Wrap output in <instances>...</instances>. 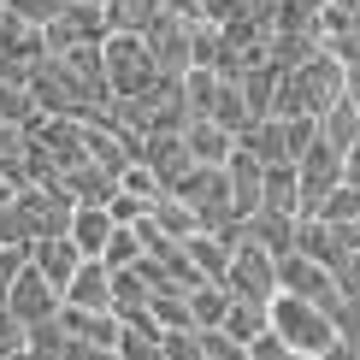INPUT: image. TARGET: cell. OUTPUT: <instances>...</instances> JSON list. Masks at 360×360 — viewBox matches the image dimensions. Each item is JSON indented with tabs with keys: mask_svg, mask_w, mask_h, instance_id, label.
<instances>
[{
	"mask_svg": "<svg viewBox=\"0 0 360 360\" xmlns=\"http://www.w3.org/2000/svg\"><path fill=\"white\" fill-rule=\"evenodd\" d=\"M101 53H107V77H112V95H118V101L148 95L160 77H172V71L154 59L148 36H130V30H112V36L101 41Z\"/></svg>",
	"mask_w": 360,
	"mask_h": 360,
	"instance_id": "1",
	"label": "cell"
},
{
	"mask_svg": "<svg viewBox=\"0 0 360 360\" xmlns=\"http://www.w3.org/2000/svg\"><path fill=\"white\" fill-rule=\"evenodd\" d=\"M272 331L290 342V349H307V354H325V349H337V342H342L331 307L302 302V295H283V290L272 295Z\"/></svg>",
	"mask_w": 360,
	"mask_h": 360,
	"instance_id": "2",
	"label": "cell"
},
{
	"mask_svg": "<svg viewBox=\"0 0 360 360\" xmlns=\"http://www.w3.org/2000/svg\"><path fill=\"white\" fill-rule=\"evenodd\" d=\"M172 195H177V201H184L189 213H195V224H201V231H224V224H236V219H243V213H236L231 172H224V166H195V172H189Z\"/></svg>",
	"mask_w": 360,
	"mask_h": 360,
	"instance_id": "3",
	"label": "cell"
},
{
	"mask_svg": "<svg viewBox=\"0 0 360 360\" xmlns=\"http://www.w3.org/2000/svg\"><path fill=\"white\" fill-rule=\"evenodd\" d=\"M112 36L107 24V0H65V12L48 24V53H65V48H101Z\"/></svg>",
	"mask_w": 360,
	"mask_h": 360,
	"instance_id": "4",
	"label": "cell"
},
{
	"mask_svg": "<svg viewBox=\"0 0 360 360\" xmlns=\"http://www.w3.org/2000/svg\"><path fill=\"white\" fill-rule=\"evenodd\" d=\"M278 290L283 295H302V302H319V307H337L342 302V283H337V272L325 260H313V254H302V248H290L278 260Z\"/></svg>",
	"mask_w": 360,
	"mask_h": 360,
	"instance_id": "5",
	"label": "cell"
},
{
	"mask_svg": "<svg viewBox=\"0 0 360 360\" xmlns=\"http://www.w3.org/2000/svg\"><path fill=\"white\" fill-rule=\"evenodd\" d=\"M295 172H302V219H313V213L325 207V195H331L342 177H349V172H342V148L325 142V136L307 142V154L295 160Z\"/></svg>",
	"mask_w": 360,
	"mask_h": 360,
	"instance_id": "6",
	"label": "cell"
},
{
	"mask_svg": "<svg viewBox=\"0 0 360 360\" xmlns=\"http://www.w3.org/2000/svg\"><path fill=\"white\" fill-rule=\"evenodd\" d=\"M6 302H12V313H18L24 325H41V319H59V307H65V290L41 272L36 260L24 266L18 278H12V290H6Z\"/></svg>",
	"mask_w": 360,
	"mask_h": 360,
	"instance_id": "7",
	"label": "cell"
},
{
	"mask_svg": "<svg viewBox=\"0 0 360 360\" xmlns=\"http://www.w3.org/2000/svg\"><path fill=\"white\" fill-rule=\"evenodd\" d=\"M231 295H248V302H272L278 295V254L260 248V243H236V260H231Z\"/></svg>",
	"mask_w": 360,
	"mask_h": 360,
	"instance_id": "8",
	"label": "cell"
},
{
	"mask_svg": "<svg viewBox=\"0 0 360 360\" xmlns=\"http://www.w3.org/2000/svg\"><path fill=\"white\" fill-rule=\"evenodd\" d=\"M18 207H24V219H30L36 236H65L71 213H77V201H71L65 184H30V189H18Z\"/></svg>",
	"mask_w": 360,
	"mask_h": 360,
	"instance_id": "9",
	"label": "cell"
},
{
	"mask_svg": "<svg viewBox=\"0 0 360 360\" xmlns=\"http://www.w3.org/2000/svg\"><path fill=\"white\" fill-rule=\"evenodd\" d=\"M148 48H154V59L172 71V77H184V71L195 65V24L184 18V12H160L154 30H148Z\"/></svg>",
	"mask_w": 360,
	"mask_h": 360,
	"instance_id": "10",
	"label": "cell"
},
{
	"mask_svg": "<svg viewBox=\"0 0 360 360\" xmlns=\"http://www.w3.org/2000/svg\"><path fill=\"white\" fill-rule=\"evenodd\" d=\"M142 166L160 177V189H177L195 166H201V160L189 154L184 130H154V136H148V148H142Z\"/></svg>",
	"mask_w": 360,
	"mask_h": 360,
	"instance_id": "11",
	"label": "cell"
},
{
	"mask_svg": "<svg viewBox=\"0 0 360 360\" xmlns=\"http://www.w3.org/2000/svg\"><path fill=\"white\" fill-rule=\"evenodd\" d=\"M59 319H65V337L71 342H89V349H118V331H124V319H118L112 307H59Z\"/></svg>",
	"mask_w": 360,
	"mask_h": 360,
	"instance_id": "12",
	"label": "cell"
},
{
	"mask_svg": "<svg viewBox=\"0 0 360 360\" xmlns=\"http://www.w3.org/2000/svg\"><path fill=\"white\" fill-rule=\"evenodd\" d=\"M224 172H231V195H236V213H254L260 207V189H266V160L254 154L248 142H236V154L224 160Z\"/></svg>",
	"mask_w": 360,
	"mask_h": 360,
	"instance_id": "13",
	"label": "cell"
},
{
	"mask_svg": "<svg viewBox=\"0 0 360 360\" xmlns=\"http://www.w3.org/2000/svg\"><path fill=\"white\" fill-rule=\"evenodd\" d=\"M36 136H41V148L53 154L59 177H65L71 166H83V160H89V142H83V118H48V124H41Z\"/></svg>",
	"mask_w": 360,
	"mask_h": 360,
	"instance_id": "14",
	"label": "cell"
},
{
	"mask_svg": "<svg viewBox=\"0 0 360 360\" xmlns=\"http://www.w3.org/2000/svg\"><path fill=\"white\" fill-rule=\"evenodd\" d=\"M30 260H36L41 272H48V278L59 283V290H65V283L77 278V266L89 260V254H83L77 243H71V231H65V236H36V243H30Z\"/></svg>",
	"mask_w": 360,
	"mask_h": 360,
	"instance_id": "15",
	"label": "cell"
},
{
	"mask_svg": "<svg viewBox=\"0 0 360 360\" xmlns=\"http://www.w3.org/2000/svg\"><path fill=\"white\" fill-rule=\"evenodd\" d=\"M184 142H189V154L201 160V166H224V160L236 154V130H224V124H213V118H189L184 124Z\"/></svg>",
	"mask_w": 360,
	"mask_h": 360,
	"instance_id": "16",
	"label": "cell"
},
{
	"mask_svg": "<svg viewBox=\"0 0 360 360\" xmlns=\"http://www.w3.org/2000/svg\"><path fill=\"white\" fill-rule=\"evenodd\" d=\"M65 302L71 307H112V266L101 260V254H89L77 266V278L65 283Z\"/></svg>",
	"mask_w": 360,
	"mask_h": 360,
	"instance_id": "17",
	"label": "cell"
},
{
	"mask_svg": "<svg viewBox=\"0 0 360 360\" xmlns=\"http://www.w3.org/2000/svg\"><path fill=\"white\" fill-rule=\"evenodd\" d=\"M59 184L71 189V201H77V207H107L112 195H118V177H112L107 166H95V160H83V166H71L65 177H59Z\"/></svg>",
	"mask_w": 360,
	"mask_h": 360,
	"instance_id": "18",
	"label": "cell"
},
{
	"mask_svg": "<svg viewBox=\"0 0 360 360\" xmlns=\"http://www.w3.org/2000/svg\"><path fill=\"white\" fill-rule=\"evenodd\" d=\"M243 243H260V248H272L278 260L295 248V219L290 213H266V207H254V213L243 219Z\"/></svg>",
	"mask_w": 360,
	"mask_h": 360,
	"instance_id": "19",
	"label": "cell"
},
{
	"mask_svg": "<svg viewBox=\"0 0 360 360\" xmlns=\"http://www.w3.org/2000/svg\"><path fill=\"white\" fill-rule=\"evenodd\" d=\"M243 142L266 160V166H283V160H295V148H290V118H278V112L254 118V124L243 130Z\"/></svg>",
	"mask_w": 360,
	"mask_h": 360,
	"instance_id": "20",
	"label": "cell"
},
{
	"mask_svg": "<svg viewBox=\"0 0 360 360\" xmlns=\"http://www.w3.org/2000/svg\"><path fill=\"white\" fill-rule=\"evenodd\" d=\"M260 207H266V213H290V219H302V172H295V160H283V166H266Z\"/></svg>",
	"mask_w": 360,
	"mask_h": 360,
	"instance_id": "21",
	"label": "cell"
},
{
	"mask_svg": "<svg viewBox=\"0 0 360 360\" xmlns=\"http://www.w3.org/2000/svg\"><path fill=\"white\" fill-rule=\"evenodd\" d=\"M112 213L107 207H77L71 213V243H77L83 254H107V243H112Z\"/></svg>",
	"mask_w": 360,
	"mask_h": 360,
	"instance_id": "22",
	"label": "cell"
},
{
	"mask_svg": "<svg viewBox=\"0 0 360 360\" xmlns=\"http://www.w3.org/2000/svg\"><path fill=\"white\" fill-rule=\"evenodd\" d=\"M231 302H236V295H231V283H213V278H207V283H195V290H189V313H195V331H213V325H224V313H231Z\"/></svg>",
	"mask_w": 360,
	"mask_h": 360,
	"instance_id": "23",
	"label": "cell"
},
{
	"mask_svg": "<svg viewBox=\"0 0 360 360\" xmlns=\"http://www.w3.org/2000/svg\"><path fill=\"white\" fill-rule=\"evenodd\" d=\"M224 331H231L236 342H254L272 331V302H248V295H236L231 313H224Z\"/></svg>",
	"mask_w": 360,
	"mask_h": 360,
	"instance_id": "24",
	"label": "cell"
},
{
	"mask_svg": "<svg viewBox=\"0 0 360 360\" xmlns=\"http://www.w3.org/2000/svg\"><path fill=\"white\" fill-rule=\"evenodd\" d=\"M319 136H325V142H337L342 154H349V148L360 142V107H354L349 95H342V101H331V107L319 112Z\"/></svg>",
	"mask_w": 360,
	"mask_h": 360,
	"instance_id": "25",
	"label": "cell"
},
{
	"mask_svg": "<svg viewBox=\"0 0 360 360\" xmlns=\"http://www.w3.org/2000/svg\"><path fill=\"white\" fill-rule=\"evenodd\" d=\"M160 12H166V0H107V24L130 30V36H148Z\"/></svg>",
	"mask_w": 360,
	"mask_h": 360,
	"instance_id": "26",
	"label": "cell"
},
{
	"mask_svg": "<svg viewBox=\"0 0 360 360\" xmlns=\"http://www.w3.org/2000/svg\"><path fill=\"white\" fill-rule=\"evenodd\" d=\"M213 124H224V130H243L254 124V107H248V95H243V83H219V101H213Z\"/></svg>",
	"mask_w": 360,
	"mask_h": 360,
	"instance_id": "27",
	"label": "cell"
},
{
	"mask_svg": "<svg viewBox=\"0 0 360 360\" xmlns=\"http://www.w3.org/2000/svg\"><path fill=\"white\" fill-rule=\"evenodd\" d=\"M148 219H154L160 231H172V236H195V231H201V224H195V213H189L184 201H177L172 189H166V195H154V201H148Z\"/></svg>",
	"mask_w": 360,
	"mask_h": 360,
	"instance_id": "28",
	"label": "cell"
},
{
	"mask_svg": "<svg viewBox=\"0 0 360 360\" xmlns=\"http://www.w3.org/2000/svg\"><path fill=\"white\" fill-rule=\"evenodd\" d=\"M118 360H166L160 325H124L118 331Z\"/></svg>",
	"mask_w": 360,
	"mask_h": 360,
	"instance_id": "29",
	"label": "cell"
},
{
	"mask_svg": "<svg viewBox=\"0 0 360 360\" xmlns=\"http://www.w3.org/2000/svg\"><path fill=\"white\" fill-rule=\"evenodd\" d=\"M319 48H325V36H283V30H272V65H278V71L307 65Z\"/></svg>",
	"mask_w": 360,
	"mask_h": 360,
	"instance_id": "30",
	"label": "cell"
},
{
	"mask_svg": "<svg viewBox=\"0 0 360 360\" xmlns=\"http://www.w3.org/2000/svg\"><path fill=\"white\" fill-rule=\"evenodd\" d=\"M142 254H148V243H142L136 224H112V243H107V254H101V260H107L112 272H124V266H136Z\"/></svg>",
	"mask_w": 360,
	"mask_h": 360,
	"instance_id": "31",
	"label": "cell"
},
{
	"mask_svg": "<svg viewBox=\"0 0 360 360\" xmlns=\"http://www.w3.org/2000/svg\"><path fill=\"white\" fill-rule=\"evenodd\" d=\"M0 243H12V248H30V243H36V231H30V219H24L18 201L0 207Z\"/></svg>",
	"mask_w": 360,
	"mask_h": 360,
	"instance_id": "32",
	"label": "cell"
},
{
	"mask_svg": "<svg viewBox=\"0 0 360 360\" xmlns=\"http://www.w3.org/2000/svg\"><path fill=\"white\" fill-rule=\"evenodd\" d=\"M160 342H166V360H213L201 331H160Z\"/></svg>",
	"mask_w": 360,
	"mask_h": 360,
	"instance_id": "33",
	"label": "cell"
},
{
	"mask_svg": "<svg viewBox=\"0 0 360 360\" xmlns=\"http://www.w3.org/2000/svg\"><path fill=\"white\" fill-rule=\"evenodd\" d=\"M6 12H12V18H24V24H41V30H48L59 12H65V0H6Z\"/></svg>",
	"mask_w": 360,
	"mask_h": 360,
	"instance_id": "34",
	"label": "cell"
},
{
	"mask_svg": "<svg viewBox=\"0 0 360 360\" xmlns=\"http://www.w3.org/2000/svg\"><path fill=\"white\" fill-rule=\"evenodd\" d=\"M24 337H30V325L12 313V302H0V360H12L24 349Z\"/></svg>",
	"mask_w": 360,
	"mask_h": 360,
	"instance_id": "35",
	"label": "cell"
},
{
	"mask_svg": "<svg viewBox=\"0 0 360 360\" xmlns=\"http://www.w3.org/2000/svg\"><path fill=\"white\" fill-rule=\"evenodd\" d=\"M118 189H130V195H142V201H154V195H166V189H160V177L148 172L142 160H136V166H124V177H118Z\"/></svg>",
	"mask_w": 360,
	"mask_h": 360,
	"instance_id": "36",
	"label": "cell"
},
{
	"mask_svg": "<svg viewBox=\"0 0 360 360\" xmlns=\"http://www.w3.org/2000/svg\"><path fill=\"white\" fill-rule=\"evenodd\" d=\"M107 213H112L118 224H136V219L148 213V201H142V195H130V189H118L112 201H107Z\"/></svg>",
	"mask_w": 360,
	"mask_h": 360,
	"instance_id": "37",
	"label": "cell"
},
{
	"mask_svg": "<svg viewBox=\"0 0 360 360\" xmlns=\"http://www.w3.org/2000/svg\"><path fill=\"white\" fill-rule=\"evenodd\" d=\"M248 354H254V360H283V354H290V342H283L278 331H266V337L248 342Z\"/></svg>",
	"mask_w": 360,
	"mask_h": 360,
	"instance_id": "38",
	"label": "cell"
},
{
	"mask_svg": "<svg viewBox=\"0 0 360 360\" xmlns=\"http://www.w3.org/2000/svg\"><path fill=\"white\" fill-rule=\"evenodd\" d=\"M337 283L342 290H360V248H349V260L337 266Z\"/></svg>",
	"mask_w": 360,
	"mask_h": 360,
	"instance_id": "39",
	"label": "cell"
},
{
	"mask_svg": "<svg viewBox=\"0 0 360 360\" xmlns=\"http://www.w3.org/2000/svg\"><path fill=\"white\" fill-rule=\"evenodd\" d=\"M325 360H360V349H354V342H349V337H342V342H337V349H325Z\"/></svg>",
	"mask_w": 360,
	"mask_h": 360,
	"instance_id": "40",
	"label": "cell"
},
{
	"mask_svg": "<svg viewBox=\"0 0 360 360\" xmlns=\"http://www.w3.org/2000/svg\"><path fill=\"white\" fill-rule=\"evenodd\" d=\"M6 201H18V184H12L6 172H0V207H6Z\"/></svg>",
	"mask_w": 360,
	"mask_h": 360,
	"instance_id": "41",
	"label": "cell"
},
{
	"mask_svg": "<svg viewBox=\"0 0 360 360\" xmlns=\"http://www.w3.org/2000/svg\"><path fill=\"white\" fill-rule=\"evenodd\" d=\"M349 101H354V107H360V59H354V65H349Z\"/></svg>",
	"mask_w": 360,
	"mask_h": 360,
	"instance_id": "42",
	"label": "cell"
},
{
	"mask_svg": "<svg viewBox=\"0 0 360 360\" xmlns=\"http://www.w3.org/2000/svg\"><path fill=\"white\" fill-rule=\"evenodd\" d=\"M65 360H95V349H89V342H71V349H65Z\"/></svg>",
	"mask_w": 360,
	"mask_h": 360,
	"instance_id": "43",
	"label": "cell"
},
{
	"mask_svg": "<svg viewBox=\"0 0 360 360\" xmlns=\"http://www.w3.org/2000/svg\"><path fill=\"white\" fill-rule=\"evenodd\" d=\"M283 360H325V354H307V349H290V354H283Z\"/></svg>",
	"mask_w": 360,
	"mask_h": 360,
	"instance_id": "44",
	"label": "cell"
},
{
	"mask_svg": "<svg viewBox=\"0 0 360 360\" xmlns=\"http://www.w3.org/2000/svg\"><path fill=\"white\" fill-rule=\"evenodd\" d=\"M0 30H6V0H0Z\"/></svg>",
	"mask_w": 360,
	"mask_h": 360,
	"instance_id": "45",
	"label": "cell"
}]
</instances>
